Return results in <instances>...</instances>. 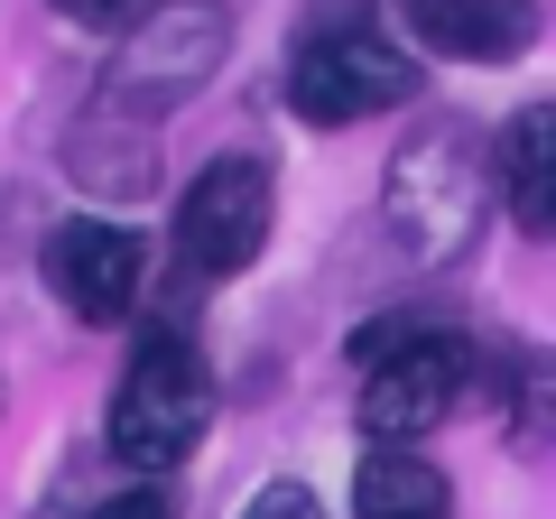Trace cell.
<instances>
[{
	"instance_id": "cell-11",
	"label": "cell",
	"mask_w": 556,
	"mask_h": 519,
	"mask_svg": "<svg viewBox=\"0 0 556 519\" xmlns=\"http://www.w3.org/2000/svg\"><path fill=\"white\" fill-rule=\"evenodd\" d=\"M241 519H325V510H316V492H306V482H269V492L241 501Z\"/></svg>"
},
{
	"instance_id": "cell-6",
	"label": "cell",
	"mask_w": 556,
	"mask_h": 519,
	"mask_svg": "<svg viewBox=\"0 0 556 519\" xmlns=\"http://www.w3.org/2000/svg\"><path fill=\"white\" fill-rule=\"evenodd\" d=\"M269 214H278V186L260 159H214L177 204V269L186 279H232L251 269L260 241H269Z\"/></svg>"
},
{
	"instance_id": "cell-9",
	"label": "cell",
	"mask_w": 556,
	"mask_h": 519,
	"mask_svg": "<svg viewBox=\"0 0 556 519\" xmlns=\"http://www.w3.org/2000/svg\"><path fill=\"white\" fill-rule=\"evenodd\" d=\"M492 195H510V223H519L529 241L556 232V112H547V102H529V112L501 130Z\"/></svg>"
},
{
	"instance_id": "cell-8",
	"label": "cell",
	"mask_w": 556,
	"mask_h": 519,
	"mask_svg": "<svg viewBox=\"0 0 556 519\" xmlns=\"http://www.w3.org/2000/svg\"><path fill=\"white\" fill-rule=\"evenodd\" d=\"M408 38L445 65H510L538 47L529 0H408Z\"/></svg>"
},
{
	"instance_id": "cell-10",
	"label": "cell",
	"mask_w": 556,
	"mask_h": 519,
	"mask_svg": "<svg viewBox=\"0 0 556 519\" xmlns=\"http://www.w3.org/2000/svg\"><path fill=\"white\" fill-rule=\"evenodd\" d=\"M353 519H455V492L417 445H371L353 473Z\"/></svg>"
},
{
	"instance_id": "cell-2",
	"label": "cell",
	"mask_w": 556,
	"mask_h": 519,
	"mask_svg": "<svg viewBox=\"0 0 556 519\" xmlns=\"http://www.w3.org/2000/svg\"><path fill=\"white\" fill-rule=\"evenodd\" d=\"M288 102L316 130H343V121H371L390 102H417V65H408V47L362 28V0H325V10H306L298 65H288Z\"/></svg>"
},
{
	"instance_id": "cell-7",
	"label": "cell",
	"mask_w": 556,
	"mask_h": 519,
	"mask_svg": "<svg viewBox=\"0 0 556 519\" xmlns=\"http://www.w3.org/2000/svg\"><path fill=\"white\" fill-rule=\"evenodd\" d=\"M47 279H56V298L75 306L84 325H121L139 306L149 251H139V232H121V223H56V241H47Z\"/></svg>"
},
{
	"instance_id": "cell-4",
	"label": "cell",
	"mask_w": 556,
	"mask_h": 519,
	"mask_svg": "<svg viewBox=\"0 0 556 519\" xmlns=\"http://www.w3.org/2000/svg\"><path fill=\"white\" fill-rule=\"evenodd\" d=\"M223 47H232V20H223L214 0H167V10H149V28H130L112 75H102V121H149L167 102H186L223 65Z\"/></svg>"
},
{
	"instance_id": "cell-3",
	"label": "cell",
	"mask_w": 556,
	"mask_h": 519,
	"mask_svg": "<svg viewBox=\"0 0 556 519\" xmlns=\"http://www.w3.org/2000/svg\"><path fill=\"white\" fill-rule=\"evenodd\" d=\"M204 418H214V371H204V353L186 334H149L130 353V371H121V390H112L102 436H112V455L130 473H167V464L195 455Z\"/></svg>"
},
{
	"instance_id": "cell-5",
	"label": "cell",
	"mask_w": 556,
	"mask_h": 519,
	"mask_svg": "<svg viewBox=\"0 0 556 519\" xmlns=\"http://www.w3.org/2000/svg\"><path fill=\"white\" fill-rule=\"evenodd\" d=\"M464 390H473V343L445 334V325H417L408 343H390L371 362V380H362V427H371V445H417L464 408Z\"/></svg>"
},
{
	"instance_id": "cell-12",
	"label": "cell",
	"mask_w": 556,
	"mask_h": 519,
	"mask_svg": "<svg viewBox=\"0 0 556 519\" xmlns=\"http://www.w3.org/2000/svg\"><path fill=\"white\" fill-rule=\"evenodd\" d=\"M47 10H65V20H84V28H121L130 10H149V0H47Z\"/></svg>"
},
{
	"instance_id": "cell-1",
	"label": "cell",
	"mask_w": 556,
	"mask_h": 519,
	"mask_svg": "<svg viewBox=\"0 0 556 519\" xmlns=\"http://www.w3.org/2000/svg\"><path fill=\"white\" fill-rule=\"evenodd\" d=\"M380 214H390V232L408 241L417 260H464L482 241V223H492V159H482V140L455 112H427L408 140H399L390 186H380Z\"/></svg>"
},
{
	"instance_id": "cell-13",
	"label": "cell",
	"mask_w": 556,
	"mask_h": 519,
	"mask_svg": "<svg viewBox=\"0 0 556 519\" xmlns=\"http://www.w3.org/2000/svg\"><path fill=\"white\" fill-rule=\"evenodd\" d=\"M93 519H177V510H167V492H149V482H139V492H112Z\"/></svg>"
}]
</instances>
